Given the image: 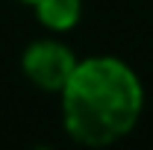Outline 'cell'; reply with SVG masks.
Returning <instances> with one entry per match:
<instances>
[{"label":"cell","instance_id":"cell-1","mask_svg":"<svg viewBox=\"0 0 153 150\" xmlns=\"http://www.w3.org/2000/svg\"><path fill=\"white\" fill-rule=\"evenodd\" d=\"M62 127L82 147H109L138 127L144 112V85L121 56L79 59L59 91Z\"/></svg>","mask_w":153,"mask_h":150},{"label":"cell","instance_id":"cell-2","mask_svg":"<svg viewBox=\"0 0 153 150\" xmlns=\"http://www.w3.org/2000/svg\"><path fill=\"white\" fill-rule=\"evenodd\" d=\"M76 53L59 38H36L21 53V71L41 91L59 94L76 68Z\"/></svg>","mask_w":153,"mask_h":150},{"label":"cell","instance_id":"cell-3","mask_svg":"<svg viewBox=\"0 0 153 150\" xmlns=\"http://www.w3.org/2000/svg\"><path fill=\"white\" fill-rule=\"evenodd\" d=\"M36 21L50 33H68L82 21V0H36Z\"/></svg>","mask_w":153,"mask_h":150},{"label":"cell","instance_id":"cell-4","mask_svg":"<svg viewBox=\"0 0 153 150\" xmlns=\"http://www.w3.org/2000/svg\"><path fill=\"white\" fill-rule=\"evenodd\" d=\"M18 3H27V6H33V3H36V0H18Z\"/></svg>","mask_w":153,"mask_h":150}]
</instances>
